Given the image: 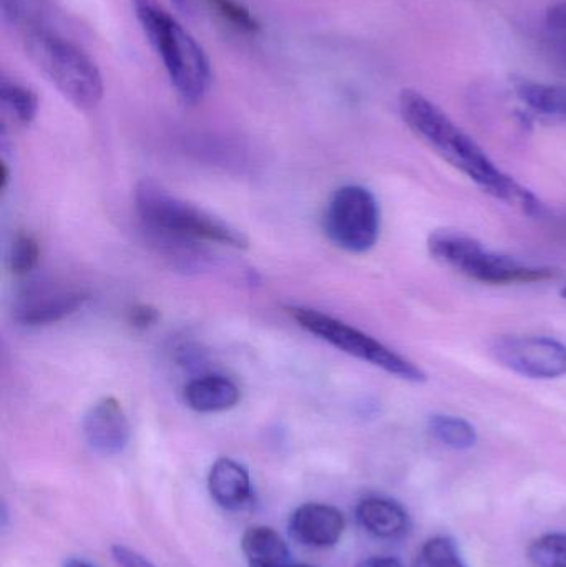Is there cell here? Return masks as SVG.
I'll return each instance as SVG.
<instances>
[{
	"mask_svg": "<svg viewBox=\"0 0 566 567\" xmlns=\"http://www.w3.org/2000/svg\"><path fill=\"white\" fill-rule=\"evenodd\" d=\"M90 293L65 282H37L23 289L13 306V319L27 327L50 326L79 312Z\"/></svg>",
	"mask_w": 566,
	"mask_h": 567,
	"instance_id": "obj_9",
	"label": "cell"
},
{
	"mask_svg": "<svg viewBox=\"0 0 566 567\" xmlns=\"http://www.w3.org/2000/svg\"><path fill=\"white\" fill-rule=\"evenodd\" d=\"M159 310L156 309L152 303H136L132 309L126 313V322L136 330H146L152 329L153 326L158 323Z\"/></svg>",
	"mask_w": 566,
	"mask_h": 567,
	"instance_id": "obj_23",
	"label": "cell"
},
{
	"mask_svg": "<svg viewBox=\"0 0 566 567\" xmlns=\"http://www.w3.org/2000/svg\"><path fill=\"white\" fill-rule=\"evenodd\" d=\"M241 400V390L228 377L203 375L185 386V402L198 413H219L235 409Z\"/></svg>",
	"mask_w": 566,
	"mask_h": 567,
	"instance_id": "obj_14",
	"label": "cell"
},
{
	"mask_svg": "<svg viewBox=\"0 0 566 567\" xmlns=\"http://www.w3.org/2000/svg\"><path fill=\"white\" fill-rule=\"evenodd\" d=\"M208 492L216 505L228 512H238L251 502V476L245 465L223 456L209 470Z\"/></svg>",
	"mask_w": 566,
	"mask_h": 567,
	"instance_id": "obj_13",
	"label": "cell"
},
{
	"mask_svg": "<svg viewBox=\"0 0 566 567\" xmlns=\"http://www.w3.org/2000/svg\"><path fill=\"white\" fill-rule=\"evenodd\" d=\"M63 567H95V566L90 565V563L83 561V559L70 558V559H66L65 563H63Z\"/></svg>",
	"mask_w": 566,
	"mask_h": 567,
	"instance_id": "obj_30",
	"label": "cell"
},
{
	"mask_svg": "<svg viewBox=\"0 0 566 567\" xmlns=\"http://www.w3.org/2000/svg\"><path fill=\"white\" fill-rule=\"evenodd\" d=\"M288 312L302 329L354 359L371 363V365L388 372L389 375L398 377L405 382L422 383L428 380V375L421 367L415 365L405 357L399 355L398 352L389 349L388 346L379 342L369 333L362 332L336 317L309 309V307L298 306L288 307Z\"/></svg>",
	"mask_w": 566,
	"mask_h": 567,
	"instance_id": "obj_6",
	"label": "cell"
},
{
	"mask_svg": "<svg viewBox=\"0 0 566 567\" xmlns=\"http://www.w3.org/2000/svg\"><path fill=\"white\" fill-rule=\"evenodd\" d=\"M7 183H9V169H7L6 163H0V188L6 189Z\"/></svg>",
	"mask_w": 566,
	"mask_h": 567,
	"instance_id": "obj_29",
	"label": "cell"
},
{
	"mask_svg": "<svg viewBox=\"0 0 566 567\" xmlns=\"http://www.w3.org/2000/svg\"><path fill=\"white\" fill-rule=\"evenodd\" d=\"M83 436L93 452L115 456L130 442V423L125 410L113 396H103L93 403L83 419Z\"/></svg>",
	"mask_w": 566,
	"mask_h": 567,
	"instance_id": "obj_10",
	"label": "cell"
},
{
	"mask_svg": "<svg viewBox=\"0 0 566 567\" xmlns=\"http://www.w3.org/2000/svg\"><path fill=\"white\" fill-rule=\"evenodd\" d=\"M325 231L342 251L352 255L371 251L381 235L378 199L364 186H342L326 209Z\"/></svg>",
	"mask_w": 566,
	"mask_h": 567,
	"instance_id": "obj_7",
	"label": "cell"
},
{
	"mask_svg": "<svg viewBox=\"0 0 566 567\" xmlns=\"http://www.w3.org/2000/svg\"><path fill=\"white\" fill-rule=\"evenodd\" d=\"M547 23L554 32L566 37V2L557 3L548 10Z\"/></svg>",
	"mask_w": 566,
	"mask_h": 567,
	"instance_id": "obj_26",
	"label": "cell"
},
{
	"mask_svg": "<svg viewBox=\"0 0 566 567\" xmlns=\"http://www.w3.org/2000/svg\"><path fill=\"white\" fill-rule=\"evenodd\" d=\"M414 567H467L459 555L457 545L447 536H435L425 542L418 553Z\"/></svg>",
	"mask_w": 566,
	"mask_h": 567,
	"instance_id": "obj_20",
	"label": "cell"
},
{
	"mask_svg": "<svg viewBox=\"0 0 566 567\" xmlns=\"http://www.w3.org/2000/svg\"><path fill=\"white\" fill-rule=\"evenodd\" d=\"M532 567H566L565 533H548L535 539L527 551Z\"/></svg>",
	"mask_w": 566,
	"mask_h": 567,
	"instance_id": "obj_19",
	"label": "cell"
},
{
	"mask_svg": "<svg viewBox=\"0 0 566 567\" xmlns=\"http://www.w3.org/2000/svg\"><path fill=\"white\" fill-rule=\"evenodd\" d=\"M178 12L189 13L193 10V0H169Z\"/></svg>",
	"mask_w": 566,
	"mask_h": 567,
	"instance_id": "obj_28",
	"label": "cell"
},
{
	"mask_svg": "<svg viewBox=\"0 0 566 567\" xmlns=\"http://www.w3.org/2000/svg\"><path fill=\"white\" fill-rule=\"evenodd\" d=\"M112 558L119 567H158L135 549L123 545L112 546Z\"/></svg>",
	"mask_w": 566,
	"mask_h": 567,
	"instance_id": "obj_24",
	"label": "cell"
},
{
	"mask_svg": "<svg viewBox=\"0 0 566 567\" xmlns=\"http://www.w3.org/2000/svg\"><path fill=\"white\" fill-rule=\"evenodd\" d=\"M136 20L162 59L169 82L186 105L205 99L212 85V63L195 37L155 0H132Z\"/></svg>",
	"mask_w": 566,
	"mask_h": 567,
	"instance_id": "obj_2",
	"label": "cell"
},
{
	"mask_svg": "<svg viewBox=\"0 0 566 567\" xmlns=\"http://www.w3.org/2000/svg\"><path fill=\"white\" fill-rule=\"evenodd\" d=\"M562 296H564V299H566V287L564 290H562Z\"/></svg>",
	"mask_w": 566,
	"mask_h": 567,
	"instance_id": "obj_32",
	"label": "cell"
},
{
	"mask_svg": "<svg viewBox=\"0 0 566 567\" xmlns=\"http://www.w3.org/2000/svg\"><path fill=\"white\" fill-rule=\"evenodd\" d=\"M518 99L541 115L566 120V85L534 82V80H514Z\"/></svg>",
	"mask_w": 566,
	"mask_h": 567,
	"instance_id": "obj_16",
	"label": "cell"
},
{
	"mask_svg": "<svg viewBox=\"0 0 566 567\" xmlns=\"http://www.w3.org/2000/svg\"><path fill=\"white\" fill-rule=\"evenodd\" d=\"M399 112L415 136L485 193L527 215H541L544 212V205L531 189L502 172L478 143L455 125L428 96L415 90H402Z\"/></svg>",
	"mask_w": 566,
	"mask_h": 567,
	"instance_id": "obj_1",
	"label": "cell"
},
{
	"mask_svg": "<svg viewBox=\"0 0 566 567\" xmlns=\"http://www.w3.org/2000/svg\"><path fill=\"white\" fill-rule=\"evenodd\" d=\"M135 208L143 228L153 236L216 243L235 249L248 248V238L239 229L192 203L169 195L158 183L150 179L136 186Z\"/></svg>",
	"mask_w": 566,
	"mask_h": 567,
	"instance_id": "obj_3",
	"label": "cell"
},
{
	"mask_svg": "<svg viewBox=\"0 0 566 567\" xmlns=\"http://www.w3.org/2000/svg\"><path fill=\"white\" fill-rule=\"evenodd\" d=\"M25 52L39 72L75 109L89 112L102 102V73L75 43L50 30L32 29L25 37Z\"/></svg>",
	"mask_w": 566,
	"mask_h": 567,
	"instance_id": "obj_4",
	"label": "cell"
},
{
	"mask_svg": "<svg viewBox=\"0 0 566 567\" xmlns=\"http://www.w3.org/2000/svg\"><path fill=\"white\" fill-rule=\"evenodd\" d=\"M0 102L20 125H30L39 112V96L22 83L7 76L0 80Z\"/></svg>",
	"mask_w": 566,
	"mask_h": 567,
	"instance_id": "obj_18",
	"label": "cell"
},
{
	"mask_svg": "<svg viewBox=\"0 0 566 567\" xmlns=\"http://www.w3.org/2000/svg\"><path fill=\"white\" fill-rule=\"evenodd\" d=\"M495 359L518 375L554 380L566 375V346L552 337L508 336L492 346Z\"/></svg>",
	"mask_w": 566,
	"mask_h": 567,
	"instance_id": "obj_8",
	"label": "cell"
},
{
	"mask_svg": "<svg viewBox=\"0 0 566 567\" xmlns=\"http://www.w3.org/2000/svg\"><path fill=\"white\" fill-rule=\"evenodd\" d=\"M429 430H431L432 436L447 449L465 452V450L474 449L477 445V430L461 416L444 415V413L432 415L429 419Z\"/></svg>",
	"mask_w": 566,
	"mask_h": 567,
	"instance_id": "obj_17",
	"label": "cell"
},
{
	"mask_svg": "<svg viewBox=\"0 0 566 567\" xmlns=\"http://www.w3.org/2000/svg\"><path fill=\"white\" fill-rule=\"evenodd\" d=\"M209 9L215 10L226 23L233 29L245 33H258L261 30V22L256 19L255 13L243 6L238 0H205Z\"/></svg>",
	"mask_w": 566,
	"mask_h": 567,
	"instance_id": "obj_22",
	"label": "cell"
},
{
	"mask_svg": "<svg viewBox=\"0 0 566 567\" xmlns=\"http://www.w3.org/2000/svg\"><path fill=\"white\" fill-rule=\"evenodd\" d=\"M359 525L378 539L395 542L411 532V516L401 503L382 496H369L356 506Z\"/></svg>",
	"mask_w": 566,
	"mask_h": 567,
	"instance_id": "obj_12",
	"label": "cell"
},
{
	"mask_svg": "<svg viewBox=\"0 0 566 567\" xmlns=\"http://www.w3.org/2000/svg\"><path fill=\"white\" fill-rule=\"evenodd\" d=\"M429 252L445 268L472 281L491 286H514L555 279L558 272L550 266H535L497 255L462 233L438 231L429 238Z\"/></svg>",
	"mask_w": 566,
	"mask_h": 567,
	"instance_id": "obj_5",
	"label": "cell"
},
{
	"mask_svg": "<svg viewBox=\"0 0 566 567\" xmlns=\"http://www.w3.org/2000/svg\"><path fill=\"white\" fill-rule=\"evenodd\" d=\"M3 22L19 25L27 16V0H0Z\"/></svg>",
	"mask_w": 566,
	"mask_h": 567,
	"instance_id": "obj_25",
	"label": "cell"
},
{
	"mask_svg": "<svg viewBox=\"0 0 566 567\" xmlns=\"http://www.w3.org/2000/svg\"><path fill=\"white\" fill-rule=\"evenodd\" d=\"M344 515L325 503H306L292 512L289 532L292 538L309 548H332L344 535Z\"/></svg>",
	"mask_w": 566,
	"mask_h": 567,
	"instance_id": "obj_11",
	"label": "cell"
},
{
	"mask_svg": "<svg viewBox=\"0 0 566 567\" xmlns=\"http://www.w3.org/2000/svg\"><path fill=\"white\" fill-rule=\"evenodd\" d=\"M40 261V245L29 233H19L9 251V269L13 276L30 275Z\"/></svg>",
	"mask_w": 566,
	"mask_h": 567,
	"instance_id": "obj_21",
	"label": "cell"
},
{
	"mask_svg": "<svg viewBox=\"0 0 566 567\" xmlns=\"http://www.w3.org/2000/svg\"><path fill=\"white\" fill-rule=\"evenodd\" d=\"M358 567H404L399 559L382 558V556H374V558L364 559L359 563Z\"/></svg>",
	"mask_w": 566,
	"mask_h": 567,
	"instance_id": "obj_27",
	"label": "cell"
},
{
	"mask_svg": "<svg viewBox=\"0 0 566 567\" xmlns=\"http://www.w3.org/2000/svg\"><path fill=\"white\" fill-rule=\"evenodd\" d=\"M241 551L249 567H278L289 563V548L278 532L256 525L246 529Z\"/></svg>",
	"mask_w": 566,
	"mask_h": 567,
	"instance_id": "obj_15",
	"label": "cell"
},
{
	"mask_svg": "<svg viewBox=\"0 0 566 567\" xmlns=\"http://www.w3.org/2000/svg\"><path fill=\"white\" fill-rule=\"evenodd\" d=\"M278 567H315L309 565H295V563H286V565L278 566Z\"/></svg>",
	"mask_w": 566,
	"mask_h": 567,
	"instance_id": "obj_31",
	"label": "cell"
}]
</instances>
